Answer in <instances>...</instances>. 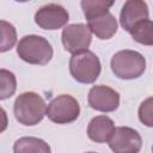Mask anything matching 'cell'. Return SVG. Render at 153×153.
<instances>
[{
  "label": "cell",
  "mask_w": 153,
  "mask_h": 153,
  "mask_svg": "<svg viewBox=\"0 0 153 153\" xmlns=\"http://www.w3.org/2000/svg\"><path fill=\"white\" fill-rule=\"evenodd\" d=\"M47 104L36 92L29 91L19 94L13 104L16 120L23 126H36L47 115Z\"/></svg>",
  "instance_id": "cell-1"
},
{
  "label": "cell",
  "mask_w": 153,
  "mask_h": 153,
  "mask_svg": "<svg viewBox=\"0 0 153 153\" xmlns=\"http://www.w3.org/2000/svg\"><path fill=\"white\" fill-rule=\"evenodd\" d=\"M53 53V47L48 39L38 35L24 36L17 45L18 56L30 65L44 66L49 63Z\"/></svg>",
  "instance_id": "cell-2"
},
{
  "label": "cell",
  "mask_w": 153,
  "mask_h": 153,
  "mask_svg": "<svg viewBox=\"0 0 153 153\" xmlns=\"http://www.w3.org/2000/svg\"><path fill=\"white\" fill-rule=\"evenodd\" d=\"M110 67L115 76L123 80H133L140 78L146 69V59L135 50H120L112 57Z\"/></svg>",
  "instance_id": "cell-3"
},
{
  "label": "cell",
  "mask_w": 153,
  "mask_h": 153,
  "mask_svg": "<svg viewBox=\"0 0 153 153\" xmlns=\"http://www.w3.org/2000/svg\"><path fill=\"white\" fill-rule=\"evenodd\" d=\"M102 71L98 56L86 49L80 53L72 54L69 60V72L74 80L81 84L94 82Z\"/></svg>",
  "instance_id": "cell-4"
},
{
  "label": "cell",
  "mask_w": 153,
  "mask_h": 153,
  "mask_svg": "<svg viewBox=\"0 0 153 153\" xmlns=\"http://www.w3.org/2000/svg\"><path fill=\"white\" fill-rule=\"evenodd\" d=\"M80 115V105L71 94H60L50 100L47 108L48 118L57 124L74 122Z\"/></svg>",
  "instance_id": "cell-5"
},
{
  "label": "cell",
  "mask_w": 153,
  "mask_h": 153,
  "mask_svg": "<svg viewBox=\"0 0 153 153\" xmlns=\"http://www.w3.org/2000/svg\"><path fill=\"white\" fill-rule=\"evenodd\" d=\"M61 41L66 51L71 54L86 50L92 41V31L87 24H69L62 30Z\"/></svg>",
  "instance_id": "cell-6"
},
{
  "label": "cell",
  "mask_w": 153,
  "mask_h": 153,
  "mask_svg": "<svg viewBox=\"0 0 153 153\" xmlns=\"http://www.w3.org/2000/svg\"><path fill=\"white\" fill-rule=\"evenodd\" d=\"M115 153H137L142 146V139L137 130L130 127H117L108 141Z\"/></svg>",
  "instance_id": "cell-7"
},
{
  "label": "cell",
  "mask_w": 153,
  "mask_h": 153,
  "mask_svg": "<svg viewBox=\"0 0 153 153\" xmlns=\"http://www.w3.org/2000/svg\"><path fill=\"white\" fill-rule=\"evenodd\" d=\"M69 20L68 11L59 4H48L42 6L35 13V23L43 30H57L65 26Z\"/></svg>",
  "instance_id": "cell-8"
},
{
  "label": "cell",
  "mask_w": 153,
  "mask_h": 153,
  "mask_svg": "<svg viewBox=\"0 0 153 153\" xmlns=\"http://www.w3.org/2000/svg\"><path fill=\"white\" fill-rule=\"evenodd\" d=\"M87 102L97 111L112 112L120 105V93L106 85H96L88 91Z\"/></svg>",
  "instance_id": "cell-9"
},
{
  "label": "cell",
  "mask_w": 153,
  "mask_h": 153,
  "mask_svg": "<svg viewBox=\"0 0 153 153\" xmlns=\"http://www.w3.org/2000/svg\"><path fill=\"white\" fill-rule=\"evenodd\" d=\"M148 14V6L145 0H126L120 13L121 26L130 32L139 22L147 19Z\"/></svg>",
  "instance_id": "cell-10"
},
{
  "label": "cell",
  "mask_w": 153,
  "mask_h": 153,
  "mask_svg": "<svg viewBox=\"0 0 153 153\" xmlns=\"http://www.w3.org/2000/svg\"><path fill=\"white\" fill-rule=\"evenodd\" d=\"M87 22L92 33L99 39H110L117 31V20L109 11L90 18Z\"/></svg>",
  "instance_id": "cell-11"
},
{
  "label": "cell",
  "mask_w": 153,
  "mask_h": 153,
  "mask_svg": "<svg viewBox=\"0 0 153 153\" xmlns=\"http://www.w3.org/2000/svg\"><path fill=\"white\" fill-rule=\"evenodd\" d=\"M114 131L115 123L110 117L105 115L93 117L87 126V136L90 140L98 143L108 142Z\"/></svg>",
  "instance_id": "cell-12"
},
{
  "label": "cell",
  "mask_w": 153,
  "mask_h": 153,
  "mask_svg": "<svg viewBox=\"0 0 153 153\" xmlns=\"http://www.w3.org/2000/svg\"><path fill=\"white\" fill-rule=\"evenodd\" d=\"M13 151L16 153H29V152L50 153V147L42 139L32 137V136H25V137L18 139L14 142Z\"/></svg>",
  "instance_id": "cell-13"
},
{
  "label": "cell",
  "mask_w": 153,
  "mask_h": 153,
  "mask_svg": "<svg viewBox=\"0 0 153 153\" xmlns=\"http://www.w3.org/2000/svg\"><path fill=\"white\" fill-rule=\"evenodd\" d=\"M129 33L135 42L143 45H153V20L147 18L139 22Z\"/></svg>",
  "instance_id": "cell-14"
},
{
  "label": "cell",
  "mask_w": 153,
  "mask_h": 153,
  "mask_svg": "<svg viewBox=\"0 0 153 153\" xmlns=\"http://www.w3.org/2000/svg\"><path fill=\"white\" fill-rule=\"evenodd\" d=\"M80 4L84 16L86 19H90L106 12L115 4V0H81Z\"/></svg>",
  "instance_id": "cell-15"
},
{
  "label": "cell",
  "mask_w": 153,
  "mask_h": 153,
  "mask_svg": "<svg viewBox=\"0 0 153 153\" xmlns=\"http://www.w3.org/2000/svg\"><path fill=\"white\" fill-rule=\"evenodd\" d=\"M0 85H1L0 99L5 100L12 97L17 90V80H16L14 74L5 68H1L0 69Z\"/></svg>",
  "instance_id": "cell-16"
},
{
  "label": "cell",
  "mask_w": 153,
  "mask_h": 153,
  "mask_svg": "<svg viewBox=\"0 0 153 153\" xmlns=\"http://www.w3.org/2000/svg\"><path fill=\"white\" fill-rule=\"evenodd\" d=\"M1 47H0V51L5 53L7 50H10L11 48H13V45L17 42V31L14 29V26L10 23H7L6 20H1Z\"/></svg>",
  "instance_id": "cell-17"
},
{
  "label": "cell",
  "mask_w": 153,
  "mask_h": 153,
  "mask_svg": "<svg viewBox=\"0 0 153 153\" xmlns=\"http://www.w3.org/2000/svg\"><path fill=\"white\" fill-rule=\"evenodd\" d=\"M139 120L146 127L153 128V97L146 98L139 106Z\"/></svg>",
  "instance_id": "cell-18"
},
{
  "label": "cell",
  "mask_w": 153,
  "mask_h": 153,
  "mask_svg": "<svg viewBox=\"0 0 153 153\" xmlns=\"http://www.w3.org/2000/svg\"><path fill=\"white\" fill-rule=\"evenodd\" d=\"M14 1H18V2H26V1H30V0H14Z\"/></svg>",
  "instance_id": "cell-19"
},
{
  "label": "cell",
  "mask_w": 153,
  "mask_h": 153,
  "mask_svg": "<svg viewBox=\"0 0 153 153\" xmlns=\"http://www.w3.org/2000/svg\"><path fill=\"white\" fill-rule=\"evenodd\" d=\"M152 151H153V147H152Z\"/></svg>",
  "instance_id": "cell-20"
}]
</instances>
